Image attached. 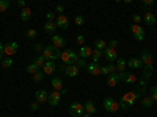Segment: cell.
<instances>
[{
  "instance_id": "cell-14",
  "label": "cell",
  "mask_w": 157,
  "mask_h": 117,
  "mask_svg": "<svg viewBox=\"0 0 157 117\" xmlns=\"http://www.w3.org/2000/svg\"><path fill=\"white\" fill-rule=\"evenodd\" d=\"M86 70H88L90 75H93V76L101 75V66L98 62H94V61H91L90 64H86Z\"/></svg>"
},
{
  "instance_id": "cell-31",
  "label": "cell",
  "mask_w": 157,
  "mask_h": 117,
  "mask_svg": "<svg viewBox=\"0 0 157 117\" xmlns=\"http://www.w3.org/2000/svg\"><path fill=\"white\" fill-rule=\"evenodd\" d=\"M107 47H109V44L104 41V39H98V41L94 42V48H98V50H102V51H104Z\"/></svg>"
},
{
  "instance_id": "cell-32",
  "label": "cell",
  "mask_w": 157,
  "mask_h": 117,
  "mask_svg": "<svg viewBox=\"0 0 157 117\" xmlns=\"http://www.w3.org/2000/svg\"><path fill=\"white\" fill-rule=\"evenodd\" d=\"M102 56H104V51H102V50L93 48V53H91V58H93V61H94V62H98Z\"/></svg>"
},
{
  "instance_id": "cell-18",
  "label": "cell",
  "mask_w": 157,
  "mask_h": 117,
  "mask_svg": "<svg viewBox=\"0 0 157 117\" xmlns=\"http://www.w3.org/2000/svg\"><path fill=\"white\" fill-rule=\"evenodd\" d=\"M52 45L61 48V47L66 45V39H64L63 36H60V34H52Z\"/></svg>"
},
{
  "instance_id": "cell-51",
  "label": "cell",
  "mask_w": 157,
  "mask_h": 117,
  "mask_svg": "<svg viewBox=\"0 0 157 117\" xmlns=\"http://www.w3.org/2000/svg\"><path fill=\"white\" fill-rule=\"evenodd\" d=\"M82 117H93V114H88V112H83Z\"/></svg>"
},
{
  "instance_id": "cell-41",
  "label": "cell",
  "mask_w": 157,
  "mask_h": 117,
  "mask_svg": "<svg viewBox=\"0 0 157 117\" xmlns=\"http://www.w3.org/2000/svg\"><path fill=\"white\" fill-rule=\"evenodd\" d=\"M151 97H152L154 101H157V84H154V86L151 87Z\"/></svg>"
},
{
  "instance_id": "cell-11",
  "label": "cell",
  "mask_w": 157,
  "mask_h": 117,
  "mask_svg": "<svg viewBox=\"0 0 157 117\" xmlns=\"http://www.w3.org/2000/svg\"><path fill=\"white\" fill-rule=\"evenodd\" d=\"M17 50H19V45H17V42H8V44H5V48H3V55H6V56H13V55H14Z\"/></svg>"
},
{
  "instance_id": "cell-40",
  "label": "cell",
  "mask_w": 157,
  "mask_h": 117,
  "mask_svg": "<svg viewBox=\"0 0 157 117\" xmlns=\"http://www.w3.org/2000/svg\"><path fill=\"white\" fill-rule=\"evenodd\" d=\"M46 17H47V20H52V22H55V19H57V14H55V11H49L47 14H46Z\"/></svg>"
},
{
  "instance_id": "cell-17",
  "label": "cell",
  "mask_w": 157,
  "mask_h": 117,
  "mask_svg": "<svg viewBox=\"0 0 157 117\" xmlns=\"http://www.w3.org/2000/svg\"><path fill=\"white\" fill-rule=\"evenodd\" d=\"M47 97H49V94H47L46 89H39V90H36V94H35V100L39 103V105L46 103L47 101Z\"/></svg>"
},
{
  "instance_id": "cell-29",
  "label": "cell",
  "mask_w": 157,
  "mask_h": 117,
  "mask_svg": "<svg viewBox=\"0 0 157 117\" xmlns=\"http://www.w3.org/2000/svg\"><path fill=\"white\" fill-rule=\"evenodd\" d=\"M154 105V100H152V97L151 95H143L141 97V106H145V108H151Z\"/></svg>"
},
{
  "instance_id": "cell-53",
  "label": "cell",
  "mask_w": 157,
  "mask_h": 117,
  "mask_svg": "<svg viewBox=\"0 0 157 117\" xmlns=\"http://www.w3.org/2000/svg\"><path fill=\"white\" fill-rule=\"evenodd\" d=\"M2 59H3V53H0V62H2Z\"/></svg>"
},
{
  "instance_id": "cell-3",
  "label": "cell",
  "mask_w": 157,
  "mask_h": 117,
  "mask_svg": "<svg viewBox=\"0 0 157 117\" xmlns=\"http://www.w3.org/2000/svg\"><path fill=\"white\" fill-rule=\"evenodd\" d=\"M130 31H132V34H134V39L138 41V42H141L143 39H145V36H146L145 30H143V27L140 23H132L130 25Z\"/></svg>"
},
{
  "instance_id": "cell-46",
  "label": "cell",
  "mask_w": 157,
  "mask_h": 117,
  "mask_svg": "<svg viewBox=\"0 0 157 117\" xmlns=\"http://www.w3.org/2000/svg\"><path fill=\"white\" fill-rule=\"evenodd\" d=\"M140 2L145 5V6H151V5H154V2L155 0H140Z\"/></svg>"
},
{
  "instance_id": "cell-52",
  "label": "cell",
  "mask_w": 157,
  "mask_h": 117,
  "mask_svg": "<svg viewBox=\"0 0 157 117\" xmlns=\"http://www.w3.org/2000/svg\"><path fill=\"white\" fill-rule=\"evenodd\" d=\"M123 2H124V3H132L134 0H123Z\"/></svg>"
},
{
  "instance_id": "cell-23",
  "label": "cell",
  "mask_w": 157,
  "mask_h": 117,
  "mask_svg": "<svg viewBox=\"0 0 157 117\" xmlns=\"http://www.w3.org/2000/svg\"><path fill=\"white\" fill-rule=\"evenodd\" d=\"M127 66L132 67V69H135V70H138V69L143 67V61H141L140 58H130V59L127 61Z\"/></svg>"
},
{
  "instance_id": "cell-43",
  "label": "cell",
  "mask_w": 157,
  "mask_h": 117,
  "mask_svg": "<svg viewBox=\"0 0 157 117\" xmlns=\"http://www.w3.org/2000/svg\"><path fill=\"white\" fill-rule=\"evenodd\" d=\"M38 109H39V103H38V101L35 100V101L32 103V105H30V111H33V112H36Z\"/></svg>"
},
{
  "instance_id": "cell-16",
  "label": "cell",
  "mask_w": 157,
  "mask_h": 117,
  "mask_svg": "<svg viewBox=\"0 0 157 117\" xmlns=\"http://www.w3.org/2000/svg\"><path fill=\"white\" fill-rule=\"evenodd\" d=\"M104 56H105V59H107L109 62L116 61V59H118V56H116V48H113V47H107L105 50H104Z\"/></svg>"
},
{
  "instance_id": "cell-13",
  "label": "cell",
  "mask_w": 157,
  "mask_h": 117,
  "mask_svg": "<svg viewBox=\"0 0 157 117\" xmlns=\"http://www.w3.org/2000/svg\"><path fill=\"white\" fill-rule=\"evenodd\" d=\"M78 70H80V67H78L77 64H71V66L64 67V75L69 76V78H75L78 75Z\"/></svg>"
},
{
  "instance_id": "cell-39",
  "label": "cell",
  "mask_w": 157,
  "mask_h": 117,
  "mask_svg": "<svg viewBox=\"0 0 157 117\" xmlns=\"http://www.w3.org/2000/svg\"><path fill=\"white\" fill-rule=\"evenodd\" d=\"M75 42H77L78 45H85V36H83V34H77Z\"/></svg>"
},
{
  "instance_id": "cell-34",
  "label": "cell",
  "mask_w": 157,
  "mask_h": 117,
  "mask_svg": "<svg viewBox=\"0 0 157 117\" xmlns=\"http://www.w3.org/2000/svg\"><path fill=\"white\" fill-rule=\"evenodd\" d=\"M43 80H44V72L38 70V72L33 75V81H35V83H41Z\"/></svg>"
},
{
  "instance_id": "cell-12",
  "label": "cell",
  "mask_w": 157,
  "mask_h": 117,
  "mask_svg": "<svg viewBox=\"0 0 157 117\" xmlns=\"http://www.w3.org/2000/svg\"><path fill=\"white\" fill-rule=\"evenodd\" d=\"M155 20H157L155 14L146 9V11H145V14H143V22H145L148 27H154V25H155Z\"/></svg>"
},
{
  "instance_id": "cell-6",
  "label": "cell",
  "mask_w": 157,
  "mask_h": 117,
  "mask_svg": "<svg viewBox=\"0 0 157 117\" xmlns=\"http://www.w3.org/2000/svg\"><path fill=\"white\" fill-rule=\"evenodd\" d=\"M60 100H61V92H58V90H52V92L49 94V97H47V103H49L50 108L58 106Z\"/></svg>"
},
{
  "instance_id": "cell-4",
  "label": "cell",
  "mask_w": 157,
  "mask_h": 117,
  "mask_svg": "<svg viewBox=\"0 0 157 117\" xmlns=\"http://www.w3.org/2000/svg\"><path fill=\"white\" fill-rule=\"evenodd\" d=\"M83 112H85V106L82 105L80 101L71 103V106H69V114H71L72 117H82Z\"/></svg>"
},
{
  "instance_id": "cell-42",
  "label": "cell",
  "mask_w": 157,
  "mask_h": 117,
  "mask_svg": "<svg viewBox=\"0 0 157 117\" xmlns=\"http://www.w3.org/2000/svg\"><path fill=\"white\" fill-rule=\"evenodd\" d=\"M33 50L36 51V53H43L44 45H43V44H35V45H33Z\"/></svg>"
},
{
  "instance_id": "cell-10",
  "label": "cell",
  "mask_w": 157,
  "mask_h": 117,
  "mask_svg": "<svg viewBox=\"0 0 157 117\" xmlns=\"http://www.w3.org/2000/svg\"><path fill=\"white\" fill-rule=\"evenodd\" d=\"M47 61H55V47L54 45H44V50H43V53H41Z\"/></svg>"
},
{
  "instance_id": "cell-28",
  "label": "cell",
  "mask_w": 157,
  "mask_h": 117,
  "mask_svg": "<svg viewBox=\"0 0 157 117\" xmlns=\"http://www.w3.org/2000/svg\"><path fill=\"white\" fill-rule=\"evenodd\" d=\"M83 106H85V112H88V114H94V112H96V105H94V101L86 100V101L83 103Z\"/></svg>"
},
{
  "instance_id": "cell-55",
  "label": "cell",
  "mask_w": 157,
  "mask_h": 117,
  "mask_svg": "<svg viewBox=\"0 0 157 117\" xmlns=\"http://www.w3.org/2000/svg\"><path fill=\"white\" fill-rule=\"evenodd\" d=\"M155 17H157V11H155Z\"/></svg>"
},
{
  "instance_id": "cell-45",
  "label": "cell",
  "mask_w": 157,
  "mask_h": 117,
  "mask_svg": "<svg viewBox=\"0 0 157 117\" xmlns=\"http://www.w3.org/2000/svg\"><path fill=\"white\" fill-rule=\"evenodd\" d=\"M132 22H134V23H140V22H141V16H140V14H134V16H132Z\"/></svg>"
},
{
  "instance_id": "cell-33",
  "label": "cell",
  "mask_w": 157,
  "mask_h": 117,
  "mask_svg": "<svg viewBox=\"0 0 157 117\" xmlns=\"http://www.w3.org/2000/svg\"><path fill=\"white\" fill-rule=\"evenodd\" d=\"M38 70H39V67H38L36 64H35V61H33V62H29V64H27V72H29L30 75H35V73H36Z\"/></svg>"
},
{
  "instance_id": "cell-36",
  "label": "cell",
  "mask_w": 157,
  "mask_h": 117,
  "mask_svg": "<svg viewBox=\"0 0 157 117\" xmlns=\"http://www.w3.org/2000/svg\"><path fill=\"white\" fill-rule=\"evenodd\" d=\"M74 23L77 25V27H82V25L85 23V17H83L82 14H78V16H75V19H74Z\"/></svg>"
},
{
  "instance_id": "cell-8",
  "label": "cell",
  "mask_w": 157,
  "mask_h": 117,
  "mask_svg": "<svg viewBox=\"0 0 157 117\" xmlns=\"http://www.w3.org/2000/svg\"><path fill=\"white\" fill-rule=\"evenodd\" d=\"M120 73V80L121 81H124L126 84H135L137 83V76L134 75V73H129V72H118Z\"/></svg>"
},
{
  "instance_id": "cell-21",
  "label": "cell",
  "mask_w": 157,
  "mask_h": 117,
  "mask_svg": "<svg viewBox=\"0 0 157 117\" xmlns=\"http://www.w3.org/2000/svg\"><path fill=\"white\" fill-rule=\"evenodd\" d=\"M55 61H46V64L43 66V72H44V75H52L54 73V70H55Z\"/></svg>"
},
{
  "instance_id": "cell-27",
  "label": "cell",
  "mask_w": 157,
  "mask_h": 117,
  "mask_svg": "<svg viewBox=\"0 0 157 117\" xmlns=\"http://www.w3.org/2000/svg\"><path fill=\"white\" fill-rule=\"evenodd\" d=\"M115 67H116V72H123V70H126V67H127V61H126L124 58H118V59H116V64H115Z\"/></svg>"
},
{
  "instance_id": "cell-48",
  "label": "cell",
  "mask_w": 157,
  "mask_h": 117,
  "mask_svg": "<svg viewBox=\"0 0 157 117\" xmlns=\"http://www.w3.org/2000/svg\"><path fill=\"white\" fill-rule=\"evenodd\" d=\"M109 47H113V48L118 47V41H116V39H112V41L109 42Z\"/></svg>"
},
{
  "instance_id": "cell-20",
  "label": "cell",
  "mask_w": 157,
  "mask_h": 117,
  "mask_svg": "<svg viewBox=\"0 0 157 117\" xmlns=\"http://www.w3.org/2000/svg\"><path fill=\"white\" fill-rule=\"evenodd\" d=\"M91 53H93V48H91V47H86V45H82L80 50H78V56H80L82 59L91 58Z\"/></svg>"
},
{
  "instance_id": "cell-19",
  "label": "cell",
  "mask_w": 157,
  "mask_h": 117,
  "mask_svg": "<svg viewBox=\"0 0 157 117\" xmlns=\"http://www.w3.org/2000/svg\"><path fill=\"white\" fill-rule=\"evenodd\" d=\"M135 94L138 98H141L143 95L146 94V80H140L138 84H137V89H135Z\"/></svg>"
},
{
  "instance_id": "cell-22",
  "label": "cell",
  "mask_w": 157,
  "mask_h": 117,
  "mask_svg": "<svg viewBox=\"0 0 157 117\" xmlns=\"http://www.w3.org/2000/svg\"><path fill=\"white\" fill-rule=\"evenodd\" d=\"M120 81H121V80H120V73H118V72L110 73V75H109V78H107V84H109L110 87H115Z\"/></svg>"
},
{
  "instance_id": "cell-57",
  "label": "cell",
  "mask_w": 157,
  "mask_h": 117,
  "mask_svg": "<svg viewBox=\"0 0 157 117\" xmlns=\"http://www.w3.org/2000/svg\"><path fill=\"white\" fill-rule=\"evenodd\" d=\"M155 3H157V0H155Z\"/></svg>"
},
{
  "instance_id": "cell-47",
  "label": "cell",
  "mask_w": 157,
  "mask_h": 117,
  "mask_svg": "<svg viewBox=\"0 0 157 117\" xmlns=\"http://www.w3.org/2000/svg\"><path fill=\"white\" fill-rule=\"evenodd\" d=\"M77 66H78V67H85V66H86V59H82V58H80V59L77 61Z\"/></svg>"
},
{
  "instance_id": "cell-38",
  "label": "cell",
  "mask_w": 157,
  "mask_h": 117,
  "mask_svg": "<svg viewBox=\"0 0 157 117\" xmlns=\"http://www.w3.org/2000/svg\"><path fill=\"white\" fill-rule=\"evenodd\" d=\"M36 34H38V33H36V30H35V28H29L27 31H25V36H27L29 39H35V37H36Z\"/></svg>"
},
{
  "instance_id": "cell-5",
  "label": "cell",
  "mask_w": 157,
  "mask_h": 117,
  "mask_svg": "<svg viewBox=\"0 0 157 117\" xmlns=\"http://www.w3.org/2000/svg\"><path fill=\"white\" fill-rule=\"evenodd\" d=\"M104 108H105V111H109V112H116V111H120V103H118L116 100H113L112 97H107L105 100H104Z\"/></svg>"
},
{
  "instance_id": "cell-26",
  "label": "cell",
  "mask_w": 157,
  "mask_h": 117,
  "mask_svg": "<svg viewBox=\"0 0 157 117\" xmlns=\"http://www.w3.org/2000/svg\"><path fill=\"white\" fill-rule=\"evenodd\" d=\"M21 19L24 22H29L32 19V9L29 6H25V8H21Z\"/></svg>"
},
{
  "instance_id": "cell-44",
  "label": "cell",
  "mask_w": 157,
  "mask_h": 117,
  "mask_svg": "<svg viewBox=\"0 0 157 117\" xmlns=\"http://www.w3.org/2000/svg\"><path fill=\"white\" fill-rule=\"evenodd\" d=\"M54 11H55V12H57V14L60 16V14H63V11H64V6H63V5H57Z\"/></svg>"
},
{
  "instance_id": "cell-54",
  "label": "cell",
  "mask_w": 157,
  "mask_h": 117,
  "mask_svg": "<svg viewBox=\"0 0 157 117\" xmlns=\"http://www.w3.org/2000/svg\"><path fill=\"white\" fill-rule=\"evenodd\" d=\"M113 2H121V0H113Z\"/></svg>"
},
{
  "instance_id": "cell-1",
  "label": "cell",
  "mask_w": 157,
  "mask_h": 117,
  "mask_svg": "<svg viewBox=\"0 0 157 117\" xmlns=\"http://www.w3.org/2000/svg\"><path fill=\"white\" fill-rule=\"evenodd\" d=\"M140 59L143 61V67H145V72H143V80H149L152 72H154V55L149 53L148 50H143Z\"/></svg>"
},
{
  "instance_id": "cell-56",
  "label": "cell",
  "mask_w": 157,
  "mask_h": 117,
  "mask_svg": "<svg viewBox=\"0 0 157 117\" xmlns=\"http://www.w3.org/2000/svg\"><path fill=\"white\" fill-rule=\"evenodd\" d=\"M8 2H13V0H8Z\"/></svg>"
},
{
  "instance_id": "cell-24",
  "label": "cell",
  "mask_w": 157,
  "mask_h": 117,
  "mask_svg": "<svg viewBox=\"0 0 157 117\" xmlns=\"http://www.w3.org/2000/svg\"><path fill=\"white\" fill-rule=\"evenodd\" d=\"M57 23L55 22H52V20H47L46 23H44V31L46 33H49V34H55V31H57Z\"/></svg>"
},
{
  "instance_id": "cell-30",
  "label": "cell",
  "mask_w": 157,
  "mask_h": 117,
  "mask_svg": "<svg viewBox=\"0 0 157 117\" xmlns=\"http://www.w3.org/2000/svg\"><path fill=\"white\" fill-rule=\"evenodd\" d=\"M0 64H2L3 69H11V67H13V58H11V56H5Z\"/></svg>"
},
{
  "instance_id": "cell-25",
  "label": "cell",
  "mask_w": 157,
  "mask_h": 117,
  "mask_svg": "<svg viewBox=\"0 0 157 117\" xmlns=\"http://www.w3.org/2000/svg\"><path fill=\"white\" fill-rule=\"evenodd\" d=\"M113 72H116V67H115V64H112V62H109L107 66H102L101 67V75H107L109 76Z\"/></svg>"
},
{
  "instance_id": "cell-2",
  "label": "cell",
  "mask_w": 157,
  "mask_h": 117,
  "mask_svg": "<svg viewBox=\"0 0 157 117\" xmlns=\"http://www.w3.org/2000/svg\"><path fill=\"white\" fill-rule=\"evenodd\" d=\"M60 59H61L64 64H66V66H71V64H77V61H78V53H75V51L71 50V48H66L64 51H61Z\"/></svg>"
},
{
  "instance_id": "cell-50",
  "label": "cell",
  "mask_w": 157,
  "mask_h": 117,
  "mask_svg": "<svg viewBox=\"0 0 157 117\" xmlns=\"http://www.w3.org/2000/svg\"><path fill=\"white\" fill-rule=\"evenodd\" d=\"M3 48H5V44L0 42V53H3Z\"/></svg>"
},
{
  "instance_id": "cell-37",
  "label": "cell",
  "mask_w": 157,
  "mask_h": 117,
  "mask_svg": "<svg viewBox=\"0 0 157 117\" xmlns=\"http://www.w3.org/2000/svg\"><path fill=\"white\" fill-rule=\"evenodd\" d=\"M10 8V2L8 0H0V12H5Z\"/></svg>"
},
{
  "instance_id": "cell-7",
  "label": "cell",
  "mask_w": 157,
  "mask_h": 117,
  "mask_svg": "<svg viewBox=\"0 0 157 117\" xmlns=\"http://www.w3.org/2000/svg\"><path fill=\"white\" fill-rule=\"evenodd\" d=\"M52 89H54V90H58V92H61V95L68 92V89L63 86V81H61V78H60V76H54V78H52Z\"/></svg>"
},
{
  "instance_id": "cell-9",
  "label": "cell",
  "mask_w": 157,
  "mask_h": 117,
  "mask_svg": "<svg viewBox=\"0 0 157 117\" xmlns=\"http://www.w3.org/2000/svg\"><path fill=\"white\" fill-rule=\"evenodd\" d=\"M138 97H137V94H135V90H130V92H127V94H124L123 97H121V100L120 101H123V103H126V105L130 108L135 103V100H137Z\"/></svg>"
},
{
  "instance_id": "cell-49",
  "label": "cell",
  "mask_w": 157,
  "mask_h": 117,
  "mask_svg": "<svg viewBox=\"0 0 157 117\" xmlns=\"http://www.w3.org/2000/svg\"><path fill=\"white\" fill-rule=\"evenodd\" d=\"M17 6H21V8H25V0H17Z\"/></svg>"
},
{
  "instance_id": "cell-15",
  "label": "cell",
  "mask_w": 157,
  "mask_h": 117,
  "mask_svg": "<svg viewBox=\"0 0 157 117\" xmlns=\"http://www.w3.org/2000/svg\"><path fill=\"white\" fill-rule=\"evenodd\" d=\"M55 23H57V27H58V28H61V30H66V28L69 27V20H68V17L64 16V14H60V16H57V19H55Z\"/></svg>"
},
{
  "instance_id": "cell-35",
  "label": "cell",
  "mask_w": 157,
  "mask_h": 117,
  "mask_svg": "<svg viewBox=\"0 0 157 117\" xmlns=\"http://www.w3.org/2000/svg\"><path fill=\"white\" fill-rule=\"evenodd\" d=\"M46 61H47V59H46V58H44L43 55H39V56H38V58L35 59V64H36V66H38L39 69H41V67L44 66V64H46Z\"/></svg>"
}]
</instances>
